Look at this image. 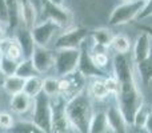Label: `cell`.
I'll list each match as a JSON object with an SVG mask.
<instances>
[{
	"instance_id": "6da1fadb",
	"label": "cell",
	"mask_w": 152,
	"mask_h": 133,
	"mask_svg": "<svg viewBox=\"0 0 152 133\" xmlns=\"http://www.w3.org/2000/svg\"><path fill=\"white\" fill-rule=\"evenodd\" d=\"M113 73L119 83V92L116 94L118 97V108L123 113L127 124L132 125L135 115L137 110L143 107V94L140 92L139 86L135 80L134 72V61L132 57L127 55L113 56Z\"/></svg>"
},
{
	"instance_id": "7a4b0ae2",
	"label": "cell",
	"mask_w": 152,
	"mask_h": 133,
	"mask_svg": "<svg viewBox=\"0 0 152 133\" xmlns=\"http://www.w3.org/2000/svg\"><path fill=\"white\" fill-rule=\"evenodd\" d=\"M66 112L68 120L77 133H88L89 124L94 116L92 101L87 91L72 97L66 104Z\"/></svg>"
},
{
	"instance_id": "3957f363",
	"label": "cell",
	"mask_w": 152,
	"mask_h": 133,
	"mask_svg": "<svg viewBox=\"0 0 152 133\" xmlns=\"http://www.w3.org/2000/svg\"><path fill=\"white\" fill-rule=\"evenodd\" d=\"M31 121L44 133H51V124H52V102L51 97L47 94L40 93L34 99Z\"/></svg>"
},
{
	"instance_id": "277c9868",
	"label": "cell",
	"mask_w": 152,
	"mask_h": 133,
	"mask_svg": "<svg viewBox=\"0 0 152 133\" xmlns=\"http://www.w3.org/2000/svg\"><path fill=\"white\" fill-rule=\"evenodd\" d=\"M80 49H59L55 53L53 70L58 78L68 76L77 70Z\"/></svg>"
},
{
	"instance_id": "5b68a950",
	"label": "cell",
	"mask_w": 152,
	"mask_h": 133,
	"mask_svg": "<svg viewBox=\"0 0 152 133\" xmlns=\"http://www.w3.org/2000/svg\"><path fill=\"white\" fill-rule=\"evenodd\" d=\"M144 4L145 1H142V0H131V1L118 5L110 15V20H108L110 25H123L132 21L134 19H137Z\"/></svg>"
},
{
	"instance_id": "8992f818",
	"label": "cell",
	"mask_w": 152,
	"mask_h": 133,
	"mask_svg": "<svg viewBox=\"0 0 152 133\" xmlns=\"http://www.w3.org/2000/svg\"><path fill=\"white\" fill-rule=\"evenodd\" d=\"M52 102V124L51 133H74L76 132L68 120L66 112L67 101L61 96H56L51 99Z\"/></svg>"
},
{
	"instance_id": "52a82bcc",
	"label": "cell",
	"mask_w": 152,
	"mask_h": 133,
	"mask_svg": "<svg viewBox=\"0 0 152 133\" xmlns=\"http://www.w3.org/2000/svg\"><path fill=\"white\" fill-rule=\"evenodd\" d=\"M44 20L53 21L61 29L68 28L72 23V13L63 5H58L50 0H42V21Z\"/></svg>"
},
{
	"instance_id": "ba28073f",
	"label": "cell",
	"mask_w": 152,
	"mask_h": 133,
	"mask_svg": "<svg viewBox=\"0 0 152 133\" xmlns=\"http://www.w3.org/2000/svg\"><path fill=\"white\" fill-rule=\"evenodd\" d=\"M89 36V32L83 27L67 29L58 36L55 40V49H80L84 40Z\"/></svg>"
},
{
	"instance_id": "9c48e42d",
	"label": "cell",
	"mask_w": 152,
	"mask_h": 133,
	"mask_svg": "<svg viewBox=\"0 0 152 133\" xmlns=\"http://www.w3.org/2000/svg\"><path fill=\"white\" fill-rule=\"evenodd\" d=\"M84 83L86 77L81 75L79 70L71 73L68 76L59 78V85H60V96L66 101L71 100L72 97L77 96L79 93L84 91Z\"/></svg>"
},
{
	"instance_id": "30bf717a",
	"label": "cell",
	"mask_w": 152,
	"mask_h": 133,
	"mask_svg": "<svg viewBox=\"0 0 152 133\" xmlns=\"http://www.w3.org/2000/svg\"><path fill=\"white\" fill-rule=\"evenodd\" d=\"M60 27L58 24H55L53 21L50 20H44L37 23L34 28L31 29L32 37H34V41L37 47H44L47 48L48 44L52 41L53 36L60 31Z\"/></svg>"
},
{
	"instance_id": "8fae6325",
	"label": "cell",
	"mask_w": 152,
	"mask_h": 133,
	"mask_svg": "<svg viewBox=\"0 0 152 133\" xmlns=\"http://www.w3.org/2000/svg\"><path fill=\"white\" fill-rule=\"evenodd\" d=\"M31 60H32V64H34V68L36 69V72L39 73V75H42V73L48 72L51 68H53L55 55H53L52 51L48 49V48L37 47L36 45Z\"/></svg>"
},
{
	"instance_id": "7c38bea8",
	"label": "cell",
	"mask_w": 152,
	"mask_h": 133,
	"mask_svg": "<svg viewBox=\"0 0 152 133\" xmlns=\"http://www.w3.org/2000/svg\"><path fill=\"white\" fill-rule=\"evenodd\" d=\"M152 51V39L147 32H143L137 36L134 45V53H132V61L134 64H139L147 60L151 56Z\"/></svg>"
},
{
	"instance_id": "4fadbf2b",
	"label": "cell",
	"mask_w": 152,
	"mask_h": 133,
	"mask_svg": "<svg viewBox=\"0 0 152 133\" xmlns=\"http://www.w3.org/2000/svg\"><path fill=\"white\" fill-rule=\"evenodd\" d=\"M77 70L84 76L86 78L88 77H100V76H105L104 70L97 68L92 61L91 52L80 48V60H79Z\"/></svg>"
},
{
	"instance_id": "5bb4252c",
	"label": "cell",
	"mask_w": 152,
	"mask_h": 133,
	"mask_svg": "<svg viewBox=\"0 0 152 133\" xmlns=\"http://www.w3.org/2000/svg\"><path fill=\"white\" fill-rule=\"evenodd\" d=\"M15 39L19 43L21 51H23V59H31L34 55V51L36 48V44L34 41L31 29L26 28V27H19L16 29Z\"/></svg>"
},
{
	"instance_id": "9a60e30c",
	"label": "cell",
	"mask_w": 152,
	"mask_h": 133,
	"mask_svg": "<svg viewBox=\"0 0 152 133\" xmlns=\"http://www.w3.org/2000/svg\"><path fill=\"white\" fill-rule=\"evenodd\" d=\"M105 116H107L108 125L113 133H127L128 124L118 107H110L105 112Z\"/></svg>"
},
{
	"instance_id": "2e32d148",
	"label": "cell",
	"mask_w": 152,
	"mask_h": 133,
	"mask_svg": "<svg viewBox=\"0 0 152 133\" xmlns=\"http://www.w3.org/2000/svg\"><path fill=\"white\" fill-rule=\"evenodd\" d=\"M19 4H20V17L23 27L32 29L37 24V11L34 3L32 0H19Z\"/></svg>"
},
{
	"instance_id": "e0dca14e",
	"label": "cell",
	"mask_w": 152,
	"mask_h": 133,
	"mask_svg": "<svg viewBox=\"0 0 152 133\" xmlns=\"http://www.w3.org/2000/svg\"><path fill=\"white\" fill-rule=\"evenodd\" d=\"M10 105H11L12 112L18 113V115H24V113H27L28 110L32 109V107H34V99L29 97L28 94H26L24 92H21V93L12 96Z\"/></svg>"
},
{
	"instance_id": "ac0fdd59",
	"label": "cell",
	"mask_w": 152,
	"mask_h": 133,
	"mask_svg": "<svg viewBox=\"0 0 152 133\" xmlns=\"http://www.w3.org/2000/svg\"><path fill=\"white\" fill-rule=\"evenodd\" d=\"M0 48L3 51V56H7L8 59H12L18 63H20L23 60V51H21L20 45L16 41L15 37L5 39L3 43H0Z\"/></svg>"
},
{
	"instance_id": "d6986e66",
	"label": "cell",
	"mask_w": 152,
	"mask_h": 133,
	"mask_svg": "<svg viewBox=\"0 0 152 133\" xmlns=\"http://www.w3.org/2000/svg\"><path fill=\"white\" fill-rule=\"evenodd\" d=\"M91 36L94 39L96 47L108 49V48H111V44H112V40L115 37V35L112 33V31L110 28H97L91 32Z\"/></svg>"
},
{
	"instance_id": "ffe728a7",
	"label": "cell",
	"mask_w": 152,
	"mask_h": 133,
	"mask_svg": "<svg viewBox=\"0 0 152 133\" xmlns=\"http://www.w3.org/2000/svg\"><path fill=\"white\" fill-rule=\"evenodd\" d=\"M111 128L108 125L105 112H96L92 116L91 124H89L88 133H110Z\"/></svg>"
},
{
	"instance_id": "44dd1931",
	"label": "cell",
	"mask_w": 152,
	"mask_h": 133,
	"mask_svg": "<svg viewBox=\"0 0 152 133\" xmlns=\"http://www.w3.org/2000/svg\"><path fill=\"white\" fill-rule=\"evenodd\" d=\"M24 83H26V80L19 77V76H16V75L8 76V77H5L4 81H3V88H4V91L7 92L8 94L15 96V94L23 92Z\"/></svg>"
},
{
	"instance_id": "7402d4cb",
	"label": "cell",
	"mask_w": 152,
	"mask_h": 133,
	"mask_svg": "<svg viewBox=\"0 0 152 133\" xmlns=\"http://www.w3.org/2000/svg\"><path fill=\"white\" fill-rule=\"evenodd\" d=\"M5 4H7L8 17H10L8 27H10L11 29H18L19 24H20V21H21L20 4H19V0H5Z\"/></svg>"
},
{
	"instance_id": "603a6c76",
	"label": "cell",
	"mask_w": 152,
	"mask_h": 133,
	"mask_svg": "<svg viewBox=\"0 0 152 133\" xmlns=\"http://www.w3.org/2000/svg\"><path fill=\"white\" fill-rule=\"evenodd\" d=\"M23 92L32 99L37 97L40 93H43V78L40 76H34V77L27 78L24 83Z\"/></svg>"
},
{
	"instance_id": "cb8c5ba5",
	"label": "cell",
	"mask_w": 152,
	"mask_h": 133,
	"mask_svg": "<svg viewBox=\"0 0 152 133\" xmlns=\"http://www.w3.org/2000/svg\"><path fill=\"white\" fill-rule=\"evenodd\" d=\"M87 93L89 94V97H94L96 100H103L105 97H108L110 92H108L107 86H105V83L103 80H99V78H95V80L91 81L88 89H87Z\"/></svg>"
},
{
	"instance_id": "d4e9b609",
	"label": "cell",
	"mask_w": 152,
	"mask_h": 133,
	"mask_svg": "<svg viewBox=\"0 0 152 133\" xmlns=\"http://www.w3.org/2000/svg\"><path fill=\"white\" fill-rule=\"evenodd\" d=\"M137 69V73H139L140 78H142L143 84L144 85H148V84L152 81V55L147 60L142 61L139 64H135Z\"/></svg>"
},
{
	"instance_id": "484cf974",
	"label": "cell",
	"mask_w": 152,
	"mask_h": 133,
	"mask_svg": "<svg viewBox=\"0 0 152 133\" xmlns=\"http://www.w3.org/2000/svg\"><path fill=\"white\" fill-rule=\"evenodd\" d=\"M111 48L118 55H127L129 52V48H131V41L126 35H116L112 40Z\"/></svg>"
},
{
	"instance_id": "4316f807",
	"label": "cell",
	"mask_w": 152,
	"mask_h": 133,
	"mask_svg": "<svg viewBox=\"0 0 152 133\" xmlns=\"http://www.w3.org/2000/svg\"><path fill=\"white\" fill-rule=\"evenodd\" d=\"M16 76L27 80V78L34 77V76H39V73H37L36 69L34 68V64H32L31 59H23V60L19 63L18 70H16Z\"/></svg>"
},
{
	"instance_id": "83f0119b",
	"label": "cell",
	"mask_w": 152,
	"mask_h": 133,
	"mask_svg": "<svg viewBox=\"0 0 152 133\" xmlns=\"http://www.w3.org/2000/svg\"><path fill=\"white\" fill-rule=\"evenodd\" d=\"M43 93L48 97L60 96V85H59L58 77H45L43 80Z\"/></svg>"
},
{
	"instance_id": "f1b7e54d",
	"label": "cell",
	"mask_w": 152,
	"mask_h": 133,
	"mask_svg": "<svg viewBox=\"0 0 152 133\" xmlns=\"http://www.w3.org/2000/svg\"><path fill=\"white\" fill-rule=\"evenodd\" d=\"M11 133H44L40 131L32 121H16L10 129Z\"/></svg>"
},
{
	"instance_id": "f546056e",
	"label": "cell",
	"mask_w": 152,
	"mask_h": 133,
	"mask_svg": "<svg viewBox=\"0 0 152 133\" xmlns=\"http://www.w3.org/2000/svg\"><path fill=\"white\" fill-rule=\"evenodd\" d=\"M19 63L12 59H8L7 56H3L1 61H0V73L4 75L5 77L8 76H13L16 75V70H18Z\"/></svg>"
},
{
	"instance_id": "4dcf8cb0",
	"label": "cell",
	"mask_w": 152,
	"mask_h": 133,
	"mask_svg": "<svg viewBox=\"0 0 152 133\" xmlns=\"http://www.w3.org/2000/svg\"><path fill=\"white\" fill-rule=\"evenodd\" d=\"M148 115H150V110H147V108L143 105L137 113L135 115V118H134V123L132 125H135L136 128H144L145 123H147V118H148Z\"/></svg>"
},
{
	"instance_id": "1f68e13d",
	"label": "cell",
	"mask_w": 152,
	"mask_h": 133,
	"mask_svg": "<svg viewBox=\"0 0 152 133\" xmlns=\"http://www.w3.org/2000/svg\"><path fill=\"white\" fill-rule=\"evenodd\" d=\"M91 57L94 64L97 68L103 69L104 67H107L108 64V55L107 52H91Z\"/></svg>"
},
{
	"instance_id": "d6a6232c",
	"label": "cell",
	"mask_w": 152,
	"mask_h": 133,
	"mask_svg": "<svg viewBox=\"0 0 152 133\" xmlns=\"http://www.w3.org/2000/svg\"><path fill=\"white\" fill-rule=\"evenodd\" d=\"M15 121L13 117L7 112H0V129H4V131H10L13 126Z\"/></svg>"
},
{
	"instance_id": "836d02e7",
	"label": "cell",
	"mask_w": 152,
	"mask_h": 133,
	"mask_svg": "<svg viewBox=\"0 0 152 133\" xmlns=\"http://www.w3.org/2000/svg\"><path fill=\"white\" fill-rule=\"evenodd\" d=\"M105 83V86H107L108 92H110V94H118L119 92V83H118V78L115 77V76H110V77H107L104 80Z\"/></svg>"
},
{
	"instance_id": "e575fe53",
	"label": "cell",
	"mask_w": 152,
	"mask_h": 133,
	"mask_svg": "<svg viewBox=\"0 0 152 133\" xmlns=\"http://www.w3.org/2000/svg\"><path fill=\"white\" fill-rule=\"evenodd\" d=\"M10 17H8V9L5 0H0V24L1 25H8Z\"/></svg>"
},
{
	"instance_id": "d590c367",
	"label": "cell",
	"mask_w": 152,
	"mask_h": 133,
	"mask_svg": "<svg viewBox=\"0 0 152 133\" xmlns=\"http://www.w3.org/2000/svg\"><path fill=\"white\" fill-rule=\"evenodd\" d=\"M151 16H152V0H147L142 9V12L137 16V20H144V19L151 17Z\"/></svg>"
},
{
	"instance_id": "8d00e7d4",
	"label": "cell",
	"mask_w": 152,
	"mask_h": 133,
	"mask_svg": "<svg viewBox=\"0 0 152 133\" xmlns=\"http://www.w3.org/2000/svg\"><path fill=\"white\" fill-rule=\"evenodd\" d=\"M144 129L148 133H152V110L150 112V115H148V118H147V123H145V125H144Z\"/></svg>"
},
{
	"instance_id": "74e56055",
	"label": "cell",
	"mask_w": 152,
	"mask_h": 133,
	"mask_svg": "<svg viewBox=\"0 0 152 133\" xmlns=\"http://www.w3.org/2000/svg\"><path fill=\"white\" fill-rule=\"evenodd\" d=\"M5 39H8V36H7V31H5L4 25H1V24H0V43H3Z\"/></svg>"
},
{
	"instance_id": "f35d334b",
	"label": "cell",
	"mask_w": 152,
	"mask_h": 133,
	"mask_svg": "<svg viewBox=\"0 0 152 133\" xmlns=\"http://www.w3.org/2000/svg\"><path fill=\"white\" fill-rule=\"evenodd\" d=\"M50 1H52V3H55V4H58V5H63V3H64V0H50Z\"/></svg>"
},
{
	"instance_id": "ab89813d",
	"label": "cell",
	"mask_w": 152,
	"mask_h": 133,
	"mask_svg": "<svg viewBox=\"0 0 152 133\" xmlns=\"http://www.w3.org/2000/svg\"><path fill=\"white\" fill-rule=\"evenodd\" d=\"M144 32H147V33L151 36V39H152V28H150V27H148V28H144Z\"/></svg>"
},
{
	"instance_id": "60d3db41",
	"label": "cell",
	"mask_w": 152,
	"mask_h": 133,
	"mask_svg": "<svg viewBox=\"0 0 152 133\" xmlns=\"http://www.w3.org/2000/svg\"><path fill=\"white\" fill-rule=\"evenodd\" d=\"M1 59H3V51H1V48H0V61H1Z\"/></svg>"
},
{
	"instance_id": "b9f144b4",
	"label": "cell",
	"mask_w": 152,
	"mask_h": 133,
	"mask_svg": "<svg viewBox=\"0 0 152 133\" xmlns=\"http://www.w3.org/2000/svg\"><path fill=\"white\" fill-rule=\"evenodd\" d=\"M123 3H127V1H131V0H121Z\"/></svg>"
},
{
	"instance_id": "7bdbcfd3",
	"label": "cell",
	"mask_w": 152,
	"mask_h": 133,
	"mask_svg": "<svg viewBox=\"0 0 152 133\" xmlns=\"http://www.w3.org/2000/svg\"><path fill=\"white\" fill-rule=\"evenodd\" d=\"M142 1H147V0H142Z\"/></svg>"
},
{
	"instance_id": "ee69618b",
	"label": "cell",
	"mask_w": 152,
	"mask_h": 133,
	"mask_svg": "<svg viewBox=\"0 0 152 133\" xmlns=\"http://www.w3.org/2000/svg\"><path fill=\"white\" fill-rule=\"evenodd\" d=\"M0 75H1V73H0Z\"/></svg>"
}]
</instances>
